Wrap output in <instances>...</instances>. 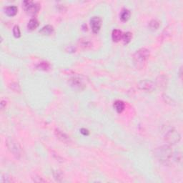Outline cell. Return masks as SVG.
Returning <instances> with one entry per match:
<instances>
[{
	"label": "cell",
	"mask_w": 183,
	"mask_h": 183,
	"mask_svg": "<svg viewBox=\"0 0 183 183\" xmlns=\"http://www.w3.org/2000/svg\"><path fill=\"white\" fill-rule=\"evenodd\" d=\"M5 105H6V102H5V101H2V103H1L2 109H4V107H5Z\"/></svg>",
	"instance_id": "cell-21"
},
{
	"label": "cell",
	"mask_w": 183,
	"mask_h": 183,
	"mask_svg": "<svg viewBox=\"0 0 183 183\" xmlns=\"http://www.w3.org/2000/svg\"><path fill=\"white\" fill-rule=\"evenodd\" d=\"M154 156L161 163L167 165L172 157V150L168 145H164L154 151Z\"/></svg>",
	"instance_id": "cell-1"
},
{
	"label": "cell",
	"mask_w": 183,
	"mask_h": 183,
	"mask_svg": "<svg viewBox=\"0 0 183 183\" xmlns=\"http://www.w3.org/2000/svg\"><path fill=\"white\" fill-rule=\"evenodd\" d=\"M13 34H14V36L16 38H19L21 36V32H20V29L19 26L15 25L14 28H13Z\"/></svg>",
	"instance_id": "cell-19"
},
{
	"label": "cell",
	"mask_w": 183,
	"mask_h": 183,
	"mask_svg": "<svg viewBox=\"0 0 183 183\" xmlns=\"http://www.w3.org/2000/svg\"><path fill=\"white\" fill-rule=\"evenodd\" d=\"M130 17V12L127 9H124L120 14V19L122 22H127Z\"/></svg>",
	"instance_id": "cell-15"
},
{
	"label": "cell",
	"mask_w": 183,
	"mask_h": 183,
	"mask_svg": "<svg viewBox=\"0 0 183 183\" xmlns=\"http://www.w3.org/2000/svg\"><path fill=\"white\" fill-rule=\"evenodd\" d=\"M6 142L9 150L17 158H20L21 154H22V150H21V148L20 145L18 144V142H17L14 139L10 138V137L7 138Z\"/></svg>",
	"instance_id": "cell-4"
},
{
	"label": "cell",
	"mask_w": 183,
	"mask_h": 183,
	"mask_svg": "<svg viewBox=\"0 0 183 183\" xmlns=\"http://www.w3.org/2000/svg\"><path fill=\"white\" fill-rule=\"evenodd\" d=\"M160 27V23L158 21L155 20H151L149 23V27L150 28V29L152 30H157Z\"/></svg>",
	"instance_id": "cell-18"
},
{
	"label": "cell",
	"mask_w": 183,
	"mask_h": 183,
	"mask_svg": "<svg viewBox=\"0 0 183 183\" xmlns=\"http://www.w3.org/2000/svg\"><path fill=\"white\" fill-rule=\"evenodd\" d=\"M90 24L92 31L95 34H97L100 30L102 26L101 18L99 17H93L90 20Z\"/></svg>",
	"instance_id": "cell-7"
},
{
	"label": "cell",
	"mask_w": 183,
	"mask_h": 183,
	"mask_svg": "<svg viewBox=\"0 0 183 183\" xmlns=\"http://www.w3.org/2000/svg\"><path fill=\"white\" fill-rule=\"evenodd\" d=\"M18 9L16 6H9L5 9V13L9 17H14L17 13Z\"/></svg>",
	"instance_id": "cell-12"
},
{
	"label": "cell",
	"mask_w": 183,
	"mask_h": 183,
	"mask_svg": "<svg viewBox=\"0 0 183 183\" xmlns=\"http://www.w3.org/2000/svg\"><path fill=\"white\" fill-rule=\"evenodd\" d=\"M39 33L45 36H50L54 33V28L51 25H46L41 28Z\"/></svg>",
	"instance_id": "cell-9"
},
{
	"label": "cell",
	"mask_w": 183,
	"mask_h": 183,
	"mask_svg": "<svg viewBox=\"0 0 183 183\" xmlns=\"http://www.w3.org/2000/svg\"><path fill=\"white\" fill-rule=\"evenodd\" d=\"M50 64L47 62H40V63H39V65L37 66V69H40V70H44V71L48 70V69H50Z\"/></svg>",
	"instance_id": "cell-16"
},
{
	"label": "cell",
	"mask_w": 183,
	"mask_h": 183,
	"mask_svg": "<svg viewBox=\"0 0 183 183\" xmlns=\"http://www.w3.org/2000/svg\"><path fill=\"white\" fill-rule=\"evenodd\" d=\"M112 40L114 41H116L117 42L122 39V32L119 29H114L112 31Z\"/></svg>",
	"instance_id": "cell-13"
},
{
	"label": "cell",
	"mask_w": 183,
	"mask_h": 183,
	"mask_svg": "<svg viewBox=\"0 0 183 183\" xmlns=\"http://www.w3.org/2000/svg\"><path fill=\"white\" fill-rule=\"evenodd\" d=\"M150 52L145 48H142L137 50L134 55V62L137 67H142L147 60L149 59Z\"/></svg>",
	"instance_id": "cell-2"
},
{
	"label": "cell",
	"mask_w": 183,
	"mask_h": 183,
	"mask_svg": "<svg viewBox=\"0 0 183 183\" xmlns=\"http://www.w3.org/2000/svg\"><path fill=\"white\" fill-rule=\"evenodd\" d=\"M163 133L166 141H167L170 144L175 145L180 142L181 137L180 135L175 128L166 127Z\"/></svg>",
	"instance_id": "cell-3"
},
{
	"label": "cell",
	"mask_w": 183,
	"mask_h": 183,
	"mask_svg": "<svg viewBox=\"0 0 183 183\" xmlns=\"http://www.w3.org/2000/svg\"><path fill=\"white\" fill-rule=\"evenodd\" d=\"M55 135L58 139L62 142L65 143H68L70 142V139H69V136H67L65 133H64L63 132L60 131L59 130L56 129L55 130Z\"/></svg>",
	"instance_id": "cell-8"
},
{
	"label": "cell",
	"mask_w": 183,
	"mask_h": 183,
	"mask_svg": "<svg viewBox=\"0 0 183 183\" xmlns=\"http://www.w3.org/2000/svg\"><path fill=\"white\" fill-rule=\"evenodd\" d=\"M124 107H125L124 103L121 100H117L114 103V108L117 113H122L123 112Z\"/></svg>",
	"instance_id": "cell-11"
},
{
	"label": "cell",
	"mask_w": 183,
	"mask_h": 183,
	"mask_svg": "<svg viewBox=\"0 0 183 183\" xmlns=\"http://www.w3.org/2000/svg\"><path fill=\"white\" fill-rule=\"evenodd\" d=\"M139 88L140 90H144L145 92H152L154 90V84L150 80H142L138 84Z\"/></svg>",
	"instance_id": "cell-6"
},
{
	"label": "cell",
	"mask_w": 183,
	"mask_h": 183,
	"mask_svg": "<svg viewBox=\"0 0 183 183\" xmlns=\"http://www.w3.org/2000/svg\"><path fill=\"white\" fill-rule=\"evenodd\" d=\"M70 84L72 87L75 89H81L82 87H83V83L80 78L77 77H74V78L71 79L70 80Z\"/></svg>",
	"instance_id": "cell-10"
},
{
	"label": "cell",
	"mask_w": 183,
	"mask_h": 183,
	"mask_svg": "<svg viewBox=\"0 0 183 183\" xmlns=\"http://www.w3.org/2000/svg\"><path fill=\"white\" fill-rule=\"evenodd\" d=\"M23 6L26 12L30 15H35L39 12V9H40V7H39L38 4L31 1L23 2Z\"/></svg>",
	"instance_id": "cell-5"
},
{
	"label": "cell",
	"mask_w": 183,
	"mask_h": 183,
	"mask_svg": "<svg viewBox=\"0 0 183 183\" xmlns=\"http://www.w3.org/2000/svg\"><path fill=\"white\" fill-rule=\"evenodd\" d=\"M38 26H39V22L37 21V19H32V20H29V23L27 24V28L29 30L32 31V30L37 29Z\"/></svg>",
	"instance_id": "cell-14"
},
{
	"label": "cell",
	"mask_w": 183,
	"mask_h": 183,
	"mask_svg": "<svg viewBox=\"0 0 183 183\" xmlns=\"http://www.w3.org/2000/svg\"><path fill=\"white\" fill-rule=\"evenodd\" d=\"M132 37H133L132 33L127 32L124 33V35H122V40H123L124 44H128V43L130 42V41H131Z\"/></svg>",
	"instance_id": "cell-17"
},
{
	"label": "cell",
	"mask_w": 183,
	"mask_h": 183,
	"mask_svg": "<svg viewBox=\"0 0 183 183\" xmlns=\"http://www.w3.org/2000/svg\"><path fill=\"white\" fill-rule=\"evenodd\" d=\"M80 133H82L83 135H85V136H87V135H89V134H90L89 130L87 129H84V128H82V129L80 130Z\"/></svg>",
	"instance_id": "cell-20"
}]
</instances>
